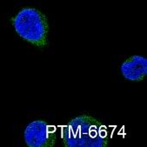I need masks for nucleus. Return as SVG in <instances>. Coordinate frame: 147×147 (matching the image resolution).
Masks as SVG:
<instances>
[{
  "instance_id": "nucleus-1",
  "label": "nucleus",
  "mask_w": 147,
  "mask_h": 147,
  "mask_svg": "<svg viewBox=\"0 0 147 147\" xmlns=\"http://www.w3.org/2000/svg\"><path fill=\"white\" fill-rule=\"evenodd\" d=\"M62 139L66 147H106L109 144L106 127L89 115L78 116L65 125Z\"/></svg>"
},
{
  "instance_id": "nucleus-2",
  "label": "nucleus",
  "mask_w": 147,
  "mask_h": 147,
  "mask_svg": "<svg viewBox=\"0 0 147 147\" xmlns=\"http://www.w3.org/2000/svg\"><path fill=\"white\" fill-rule=\"evenodd\" d=\"M16 32L25 41L44 48L48 44L49 24L46 16L35 8L22 9L12 19Z\"/></svg>"
},
{
  "instance_id": "nucleus-3",
  "label": "nucleus",
  "mask_w": 147,
  "mask_h": 147,
  "mask_svg": "<svg viewBox=\"0 0 147 147\" xmlns=\"http://www.w3.org/2000/svg\"><path fill=\"white\" fill-rule=\"evenodd\" d=\"M24 138L30 147H52L57 139L56 128L44 120H35L25 128Z\"/></svg>"
},
{
  "instance_id": "nucleus-4",
  "label": "nucleus",
  "mask_w": 147,
  "mask_h": 147,
  "mask_svg": "<svg viewBox=\"0 0 147 147\" xmlns=\"http://www.w3.org/2000/svg\"><path fill=\"white\" fill-rule=\"evenodd\" d=\"M121 73L130 81H143L147 75V58L143 56H132L121 65Z\"/></svg>"
}]
</instances>
